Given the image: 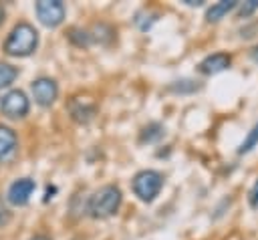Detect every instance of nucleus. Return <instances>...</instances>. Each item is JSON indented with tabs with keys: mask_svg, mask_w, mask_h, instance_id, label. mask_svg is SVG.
Instances as JSON below:
<instances>
[{
	"mask_svg": "<svg viewBox=\"0 0 258 240\" xmlns=\"http://www.w3.org/2000/svg\"><path fill=\"white\" fill-rule=\"evenodd\" d=\"M36 46H38V32L28 22H18L4 40V52L8 56H28L36 50Z\"/></svg>",
	"mask_w": 258,
	"mask_h": 240,
	"instance_id": "obj_1",
	"label": "nucleus"
},
{
	"mask_svg": "<svg viewBox=\"0 0 258 240\" xmlns=\"http://www.w3.org/2000/svg\"><path fill=\"white\" fill-rule=\"evenodd\" d=\"M121 200H123V196H121V190H119L117 186H113V184L103 186V188H99V190L89 198L87 212H89L93 218H99V220L109 218V216L117 214V210H119V206H121Z\"/></svg>",
	"mask_w": 258,
	"mask_h": 240,
	"instance_id": "obj_2",
	"label": "nucleus"
},
{
	"mask_svg": "<svg viewBox=\"0 0 258 240\" xmlns=\"http://www.w3.org/2000/svg\"><path fill=\"white\" fill-rule=\"evenodd\" d=\"M163 188V175L155 169H143L133 177V192L141 202H153Z\"/></svg>",
	"mask_w": 258,
	"mask_h": 240,
	"instance_id": "obj_3",
	"label": "nucleus"
},
{
	"mask_svg": "<svg viewBox=\"0 0 258 240\" xmlns=\"http://www.w3.org/2000/svg\"><path fill=\"white\" fill-rule=\"evenodd\" d=\"M34 8H36L38 20L48 28L58 26L64 20V14H67V8L60 0H38L34 4Z\"/></svg>",
	"mask_w": 258,
	"mask_h": 240,
	"instance_id": "obj_4",
	"label": "nucleus"
},
{
	"mask_svg": "<svg viewBox=\"0 0 258 240\" xmlns=\"http://www.w3.org/2000/svg\"><path fill=\"white\" fill-rule=\"evenodd\" d=\"M30 103L22 91H10L0 99V111L10 119H20L28 113Z\"/></svg>",
	"mask_w": 258,
	"mask_h": 240,
	"instance_id": "obj_5",
	"label": "nucleus"
},
{
	"mask_svg": "<svg viewBox=\"0 0 258 240\" xmlns=\"http://www.w3.org/2000/svg\"><path fill=\"white\" fill-rule=\"evenodd\" d=\"M30 91H32V97L38 105L42 107H48L56 101L58 97V87H56V81L50 79V77H38L30 83Z\"/></svg>",
	"mask_w": 258,
	"mask_h": 240,
	"instance_id": "obj_6",
	"label": "nucleus"
},
{
	"mask_svg": "<svg viewBox=\"0 0 258 240\" xmlns=\"http://www.w3.org/2000/svg\"><path fill=\"white\" fill-rule=\"evenodd\" d=\"M34 188H36V184H34V179H30V177L14 179V182L10 184V188H8L6 198H8V202H10L12 206H26L28 200H30V196H32V192H34Z\"/></svg>",
	"mask_w": 258,
	"mask_h": 240,
	"instance_id": "obj_7",
	"label": "nucleus"
},
{
	"mask_svg": "<svg viewBox=\"0 0 258 240\" xmlns=\"http://www.w3.org/2000/svg\"><path fill=\"white\" fill-rule=\"evenodd\" d=\"M230 65H232V56L228 52H214V54H208L204 61H200L198 71L202 75H216L226 71Z\"/></svg>",
	"mask_w": 258,
	"mask_h": 240,
	"instance_id": "obj_8",
	"label": "nucleus"
},
{
	"mask_svg": "<svg viewBox=\"0 0 258 240\" xmlns=\"http://www.w3.org/2000/svg\"><path fill=\"white\" fill-rule=\"evenodd\" d=\"M16 145H18L16 133H14L10 127L0 125V161L8 159V157L16 151Z\"/></svg>",
	"mask_w": 258,
	"mask_h": 240,
	"instance_id": "obj_9",
	"label": "nucleus"
},
{
	"mask_svg": "<svg viewBox=\"0 0 258 240\" xmlns=\"http://www.w3.org/2000/svg\"><path fill=\"white\" fill-rule=\"evenodd\" d=\"M236 6H238L236 0H222V2H218V4H212V6L208 8V12H206V20H208V22H220V20H222L228 12H232Z\"/></svg>",
	"mask_w": 258,
	"mask_h": 240,
	"instance_id": "obj_10",
	"label": "nucleus"
},
{
	"mask_svg": "<svg viewBox=\"0 0 258 240\" xmlns=\"http://www.w3.org/2000/svg\"><path fill=\"white\" fill-rule=\"evenodd\" d=\"M95 105L93 103H83V101H73L71 103V117L79 123H87L95 115Z\"/></svg>",
	"mask_w": 258,
	"mask_h": 240,
	"instance_id": "obj_11",
	"label": "nucleus"
},
{
	"mask_svg": "<svg viewBox=\"0 0 258 240\" xmlns=\"http://www.w3.org/2000/svg\"><path fill=\"white\" fill-rule=\"evenodd\" d=\"M163 133H165L163 125H159V123H149V125H145V127L141 129V133H139V143H153V141L161 139Z\"/></svg>",
	"mask_w": 258,
	"mask_h": 240,
	"instance_id": "obj_12",
	"label": "nucleus"
},
{
	"mask_svg": "<svg viewBox=\"0 0 258 240\" xmlns=\"http://www.w3.org/2000/svg\"><path fill=\"white\" fill-rule=\"evenodd\" d=\"M256 145H258V121H256V125L248 131V135L244 137V141L238 145V153H248V151H252Z\"/></svg>",
	"mask_w": 258,
	"mask_h": 240,
	"instance_id": "obj_13",
	"label": "nucleus"
},
{
	"mask_svg": "<svg viewBox=\"0 0 258 240\" xmlns=\"http://www.w3.org/2000/svg\"><path fill=\"white\" fill-rule=\"evenodd\" d=\"M18 77V69L8 65V63H0V89L8 87L14 79Z\"/></svg>",
	"mask_w": 258,
	"mask_h": 240,
	"instance_id": "obj_14",
	"label": "nucleus"
},
{
	"mask_svg": "<svg viewBox=\"0 0 258 240\" xmlns=\"http://www.w3.org/2000/svg\"><path fill=\"white\" fill-rule=\"evenodd\" d=\"M198 89H200V85L191 79H181V81H175L169 85V91H173V93H194Z\"/></svg>",
	"mask_w": 258,
	"mask_h": 240,
	"instance_id": "obj_15",
	"label": "nucleus"
},
{
	"mask_svg": "<svg viewBox=\"0 0 258 240\" xmlns=\"http://www.w3.org/2000/svg\"><path fill=\"white\" fill-rule=\"evenodd\" d=\"M258 8V0H250V2H244L242 6H240V16L244 18V16H250L254 10Z\"/></svg>",
	"mask_w": 258,
	"mask_h": 240,
	"instance_id": "obj_16",
	"label": "nucleus"
},
{
	"mask_svg": "<svg viewBox=\"0 0 258 240\" xmlns=\"http://www.w3.org/2000/svg\"><path fill=\"white\" fill-rule=\"evenodd\" d=\"M248 202H250V206H252L254 210H258V179L254 182V186H252V190H250V194H248Z\"/></svg>",
	"mask_w": 258,
	"mask_h": 240,
	"instance_id": "obj_17",
	"label": "nucleus"
},
{
	"mask_svg": "<svg viewBox=\"0 0 258 240\" xmlns=\"http://www.w3.org/2000/svg\"><path fill=\"white\" fill-rule=\"evenodd\" d=\"M8 220H10V212L0 204V226H2V224H6Z\"/></svg>",
	"mask_w": 258,
	"mask_h": 240,
	"instance_id": "obj_18",
	"label": "nucleus"
},
{
	"mask_svg": "<svg viewBox=\"0 0 258 240\" xmlns=\"http://www.w3.org/2000/svg\"><path fill=\"white\" fill-rule=\"evenodd\" d=\"M187 6H202L204 4V0H183Z\"/></svg>",
	"mask_w": 258,
	"mask_h": 240,
	"instance_id": "obj_19",
	"label": "nucleus"
},
{
	"mask_svg": "<svg viewBox=\"0 0 258 240\" xmlns=\"http://www.w3.org/2000/svg\"><path fill=\"white\" fill-rule=\"evenodd\" d=\"M250 58H252L254 63H258V46H254V48L250 50Z\"/></svg>",
	"mask_w": 258,
	"mask_h": 240,
	"instance_id": "obj_20",
	"label": "nucleus"
},
{
	"mask_svg": "<svg viewBox=\"0 0 258 240\" xmlns=\"http://www.w3.org/2000/svg\"><path fill=\"white\" fill-rule=\"evenodd\" d=\"M30 240H50L48 236H44V234H36V236H32Z\"/></svg>",
	"mask_w": 258,
	"mask_h": 240,
	"instance_id": "obj_21",
	"label": "nucleus"
},
{
	"mask_svg": "<svg viewBox=\"0 0 258 240\" xmlns=\"http://www.w3.org/2000/svg\"><path fill=\"white\" fill-rule=\"evenodd\" d=\"M4 16H6V10H4V6L0 4V24L4 22Z\"/></svg>",
	"mask_w": 258,
	"mask_h": 240,
	"instance_id": "obj_22",
	"label": "nucleus"
}]
</instances>
